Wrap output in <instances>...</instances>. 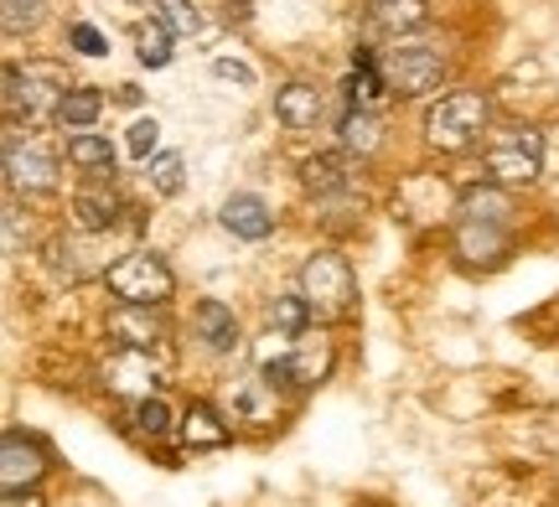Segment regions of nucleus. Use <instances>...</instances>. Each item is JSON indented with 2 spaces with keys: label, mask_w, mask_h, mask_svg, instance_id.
I'll list each match as a JSON object with an SVG mask.
<instances>
[{
  "label": "nucleus",
  "mask_w": 559,
  "mask_h": 507,
  "mask_svg": "<svg viewBox=\"0 0 559 507\" xmlns=\"http://www.w3.org/2000/svg\"><path fill=\"white\" fill-rule=\"evenodd\" d=\"M109 337L120 347H135V352H156L166 342V322L156 316V305H120L109 316Z\"/></svg>",
  "instance_id": "ddd939ff"
},
{
  "label": "nucleus",
  "mask_w": 559,
  "mask_h": 507,
  "mask_svg": "<svg viewBox=\"0 0 559 507\" xmlns=\"http://www.w3.org/2000/svg\"><path fill=\"white\" fill-rule=\"evenodd\" d=\"M379 73L389 83V94L394 99H419V94H430L445 83L451 73V52L436 47V41H394V47H383L379 52Z\"/></svg>",
  "instance_id": "20e7f679"
},
{
  "label": "nucleus",
  "mask_w": 559,
  "mask_h": 507,
  "mask_svg": "<svg viewBox=\"0 0 559 507\" xmlns=\"http://www.w3.org/2000/svg\"><path fill=\"white\" fill-rule=\"evenodd\" d=\"M58 186V156L52 150H41V145H21L16 130H5V192L11 197H41V192H52Z\"/></svg>",
  "instance_id": "0eeeda50"
},
{
  "label": "nucleus",
  "mask_w": 559,
  "mask_h": 507,
  "mask_svg": "<svg viewBox=\"0 0 559 507\" xmlns=\"http://www.w3.org/2000/svg\"><path fill=\"white\" fill-rule=\"evenodd\" d=\"M83 254H88V244H79V239H58V244L47 249V269H52L58 280L79 285V280H88V275H99L104 269V264H88Z\"/></svg>",
  "instance_id": "b1692460"
},
{
  "label": "nucleus",
  "mask_w": 559,
  "mask_h": 507,
  "mask_svg": "<svg viewBox=\"0 0 559 507\" xmlns=\"http://www.w3.org/2000/svg\"><path fill=\"white\" fill-rule=\"evenodd\" d=\"M358 182V156L353 150H317V156H306L300 161V186L311 192V197H342V192H353Z\"/></svg>",
  "instance_id": "9d476101"
},
{
  "label": "nucleus",
  "mask_w": 559,
  "mask_h": 507,
  "mask_svg": "<svg viewBox=\"0 0 559 507\" xmlns=\"http://www.w3.org/2000/svg\"><path fill=\"white\" fill-rule=\"evenodd\" d=\"M47 471V446L26 430H5V446H0V487L5 492H32Z\"/></svg>",
  "instance_id": "1a4fd4ad"
},
{
  "label": "nucleus",
  "mask_w": 559,
  "mask_h": 507,
  "mask_svg": "<svg viewBox=\"0 0 559 507\" xmlns=\"http://www.w3.org/2000/svg\"><path fill=\"white\" fill-rule=\"evenodd\" d=\"M104 384L115 388V394H130V399H151L160 388V367L151 363V352L120 347V352L104 363Z\"/></svg>",
  "instance_id": "9b49d317"
},
{
  "label": "nucleus",
  "mask_w": 559,
  "mask_h": 507,
  "mask_svg": "<svg viewBox=\"0 0 559 507\" xmlns=\"http://www.w3.org/2000/svg\"><path fill=\"white\" fill-rule=\"evenodd\" d=\"M171 41H177V32L166 26V21H140L135 26V58L145 62V68H166L171 62Z\"/></svg>",
  "instance_id": "cd10ccee"
},
{
  "label": "nucleus",
  "mask_w": 559,
  "mask_h": 507,
  "mask_svg": "<svg viewBox=\"0 0 559 507\" xmlns=\"http://www.w3.org/2000/svg\"><path fill=\"white\" fill-rule=\"evenodd\" d=\"M192 326H198L202 347L213 352V358H234L243 347V331H239V316H234V305L223 301H198V311H192Z\"/></svg>",
  "instance_id": "f8f14e48"
},
{
  "label": "nucleus",
  "mask_w": 559,
  "mask_h": 507,
  "mask_svg": "<svg viewBox=\"0 0 559 507\" xmlns=\"http://www.w3.org/2000/svg\"><path fill=\"white\" fill-rule=\"evenodd\" d=\"M275 388L264 384V378H243L239 388H234V399H228V414L234 420H254V425H264L270 414H275V399H270Z\"/></svg>",
  "instance_id": "a878e982"
},
{
  "label": "nucleus",
  "mask_w": 559,
  "mask_h": 507,
  "mask_svg": "<svg viewBox=\"0 0 559 507\" xmlns=\"http://www.w3.org/2000/svg\"><path fill=\"white\" fill-rule=\"evenodd\" d=\"M68 161L88 171V182H115V145L94 135V130H79V135H68Z\"/></svg>",
  "instance_id": "6ab92c4d"
},
{
  "label": "nucleus",
  "mask_w": 559,
  "mask_h": 507,
  "mask_svg": "<svg viewBox=\"0 0 559 507\" xmlns=\"http://www.w3.org/2000/svg\"><path fill=\"white\" fill-rule=\"evenodd\" d=\"M145 166H151L145 177H151V186H156V197H177L181 182H187V161H181L177 150H160V156H151Z\"/></svg>",
  "instance_id": "c85d7f7f"
},
{
  "label": "nucleus",
  "mask_w": 559,
  "mask_h": 507,
  "mask_svg": "<svg viewBox=\"0 0 559 507\" xmlns=\"http://www.w3.org/2000/svg\"><path fill=\"white\" fill-rule=\"evenodd\" d=\"M383 145V124L373 109H362V104H347V114H342V150H353V156H373Z\"/></svg>",
  "instance_id": "412c9836"
},
{
  "label": "nucleus",
  "mask_w": 559,
  "mask_h": 507,
  "mask_svg": "<svg viewBox=\"0 0 559 507\" xmlns=\"http://www.w3.org/2000/svg\"><path fill=\"white\" fill-rule=\"evenodd\" d=\"M368 21L400 41L430 21V5H425V0H373V5H368Z\"/></svg>",
  "instance_id": "aec40b11"
},
{
  "label": "nucleus",
  "mask_w": 559,
  "mask_h": 507,
  "mask_svg": "<svg viewBox=\"0 0 559 507\" xmlns=\"http://www.w3.org/2000/svg\"><path fill=\"white\" fill-rule=\"evenodd\" d=\"M321 228L326 233H347V228L362 224V197H353V192H342V197H321Z\"/></svg>",
  "instance_id": "7c9ffc66"
},
{
  "label": "nucleus",
  "mask_w": 559,
  "mask_h": 507,
  "mask_svg": "<svg viewBox=\"0 0 559 507\" xmlns=\"http://www.w3.org/2000/svg\"><path fill=\"white\" fill-rule=\"evenodd\" d=\"M508 186H472L456 197V218H472V224H508Z\"/></svg>",
  "instance_id": "4be33fe9"
},
{
  "label": "nucleus",
  "mask_w": 559,
  "mask_h": 507,
  "mask_svg": "<svg viewBox=\"0 0 559 507\" xmlns=\"http://www.w3.org/2000/svg\"><path fill=\"white\" fill-rule=\"evenodd\" d=\"M296 290L317 311V322H347L358 311V275H353L347 254H337V249H317L311 259L300 264Z\"/></svg>",
  "instance_id": "7ed1b4c3"
},
{
  "label": "nucleus",
  "mask_w": 559,
  "mask_h": 507,
  "mask_svg": "<svg viewBox=\"0 0 559 507\" xmlns=\"http://www.w3.org/2000/svg\"><path fill=\"white\" fill-rule=\"evenodd\" d=\"M177 430H181V446L187 450H218V446H228V435H234V425H228L213 405H202V399L181 414Z\"/></svg>",
  "instance_id": "f3484780"
},
{
  "label": "nucleus",
  "mask_w": 559,
  "mask_h": 507,
  "mask_svg": "<svg viewBox=\"0 0 559 507\" xmlns=\"http://www.w3.org/2000/svg\"><path fill=\"white\" fill-rule=\"evenodd\" d=\"M451 249L466 269H502L508 254H513V233L508 224H472V218H456V233H451Z\"/></svg>",
  "instance_id": "6e6552de"
},
{
  "label": "nucleus",
  "mask_w": 559,
  "mask_h": 507,
  "mask_svg": "<svg viewBox=\"0 0 559 507\" xmlns=\"http://www.w3.org/2000/svg\"><path fill=\"white\" fill-rule=\"evenodd\" d=\"M104 285L120 305H166L177 295V275L171 264L151 254V249H135V254H120V259L104 269Z\"/></svg>",
  "instance_id": "39448f33"
},
{
  "label": "nucleus",
  "mask_w": 559,
  "mask_h": 507,
  "mask_svg": "<svg viewBox=\"0 0 559 507\" xmlns=\"http://www.w3.org/2000/svg\"><path fill=\"white\" fill-rule=\"evenodd\" d=\"M151 5H156V21H166L177 37H198L202 32V16L192 0H151Z\"/></svg>",
  "instance_id": "2f4dec72"
},
{
  "label": "nucleus",
  "mask_w": 559,
  "mask_h": 507,
  "mask_svg": "<svg viewBox=\"0 0 559 507\" xmlns=\"http://www.w3.org/2000/svg\"><path fill=\"white\" fill-rule=\"evenodd\" d=\"M41 16H47V0H5V5H0V26H5V37H26V32H37Z\"/></svg>",
  "instance_id": "c756f323"
},
{
  "label": "nucleus",
  "mask_w": 559,
  "mask_h": 507,
  "mask_svg": "<svg viewBox=\"0 0 559 507\" xmlns=\"http://www.w3.org/2000/svg\"><path fill=\"white\" fill-rule=\"evenodd\" d=\"M544 171V135L528 124H508L487 145V177L492 186H534Z\"/></svg>",
  "instance_id": "423d86ee"
},
{
  "label": "nucleus",
  "mask_w": 559,
  "mask_h": 507,
  "mask_svg": "<svg viewBox=\"0 0 559 507\" xmlns=\"http://www.w3.org/2000/svg\"><path fill=\"white\" fill-rule=\"evenodd\" d=\"M321 109H326V99H321V88H311V83H285L275 94V114L285 130H317Z\"/></svg>",
  "instance_id": "a211bd4d"
},
{
  "label": "nucleus",
  "mask_w": 559,
  "mask_h": 507,
  "mask_svg": "<svg viewBox=\"0 0 559 507\" xmlns=\"http://www.w3.org/2000/svg\"><path fill=\"white\" fill-rule=\"evenodd\" d=\"M213 79L239 83V88H254V68H249V62H239V58H218V62H213Z\"/></svg>",
  "instance_id": "f704fd0d"
},
{
  "label": "nucleus",
  "mask_w": 559,
  "mask_h": 507,
  "mask_svg": "<svg viewBox=\"0 0 559 507\" xmlns=\"http://www.w3.org/2000/svg\"><path fill=\"white\" fill-rule=\"evenodd\" d=\"M492 124V104L477 88H451L440 94L430 109H425V145L440 150V156H456V150H472V145L487 135Z\"/></svg>",
  "instance_id": "f03ea898"
},
{
  "label": "nucleus",
  "mask_w": 559,
  "mask_h": 507,
  "mask_svg": "<svg viewBox=\"0 0 559 507\" xmlns=\"http://www.w3.org/2000/svg\"><path fill=\"white\" fill-rule=\"evenodd\" d=\"M120 213H124V203L109 182H88L73 192V224L83 233H109V228L120 224Z\"/></svg>",
  "instance_id": "2eb2a0df"
},
{
  "label": "nucleus",
  "mask_w": 559,
  "mask_h": 507,
  "mask_svg": "<svg viewBox=\"0 0 559 507\" xmlns=\"http://www.w3.org/2000/svg\"><path fill=\"white\" fill-rule=\"evenodd\" d=\"M68 47L83 52V58H104L109 52V37H104L94 21H73V32H68Z\"/></svg>",
  "instance_id": "72a5a7b5"
},
{
  "label": "nucleus",
  "mask_w": 559,
  "mask_h": 507,
  "mask_svg": "<svg viewBox=\"0 0 559 507\" xmlns=\"http://www.w3.org/2000/svg\"><path fill=\"white\" fill-rule=\"evenodd\" d=\"M73 83L62 79V68L52 62H26V68H5V130H37V124L58 120L62 99H68Z\"/></svg>",
  "instance_id": "f257e3e1"
},
{
  "label": "nucleus",
  "mask_w": 559,
  "mask_h": 507,
  "mask_svg": "<svg viewBox=\"0 0 559 507\" xmlns=\"http://www.w3.org/2000/svg\"><path fill=\"white\" fill-rule=\"evenodd\" d=\"M223 16H228V21H249V0H223Z\"/></svg>",
  "instance_id": "e433bc0d"
},
{
  "label": "nucleus",
  "mask_w": 559,
  "mask_h": 507,
  "mask_svg": "<svg viewBox=\"0 0 559 507\" xmlns=\"http://www.w3.org/2000/svg\"><path fill=\"white\" fill-rule=\"evenodd\" d=\"M311 322H317V311L306 305V295H275V305H270V326H275V337H306L311 331Z\"/></svg>",
  "instance_id": "393cba45"
},
{
  "label": "nucleus",
  "mask_w": 559,
  "mask_h": 507,
  "mask_svg": "<svg viewBox=\"0 0 559 507\" xmlns=\"http://www.w3.org/2000/svg\"><path fill=\"white\" fill-rule=\"evenodd\" d=\"M362 507H379V503H362Z\"/></svg>",
  "instance_id": "4c0bfd02"
},
{
  "label": "nucleus",
  "mask_w": 559,
  "mask_h": 507,
  "mask_svg": "<svg viewBox=\"0 0 559 507\" xmlns=\"http://www.w3.org/2000/svg\"><path fill=\"white\" fill-rule=\"evenodd\" d=\"M171 405L160 399V394H151V399H130V435L135 440H166L171 435Z\"/></svg>",
  "instance_id": "5701e85b"
},
{
  "label": "nucleus",
  "mask_w": 559,
  "mask_h": 507,
  "mask_svg": "<svg viewBox=\"0 0 559 507\" xmlns=\"http://www.w3.org/2000/svg\"><path fill=\"white\" fill-rule=\"evenodd\" d=\"M99 114H104V94H99V88H94V83H73V88H68V99H62L58 124H68V130H88Z\"/></svg>",
  "instance_id": "bb28decb"
},
{
  "label": "nucleus",
  "mask_w": 559,
  "mask_h": 507,
  "mask_svg": "<svg viewBox=\"0 0 559 507\" xmlns=\"http://www.w3.org/2000/svg\"><path fill=\"white\" fill-rule=\"evenodd\" d=\"M156 145H160V124H156V114H145V120L130 124V135H124V150H130L135 161H151V156H160Z\"/></svg>",
  "instance_id": "473e14b6"
},
{
  "label": "nucleus",
  "mask_w": 559,
  "mask_h": 507,
  "mask_svg": "<svg viewBox=\"0 0 559 507\" xmlns=\"http://www.w3.org/2000/svg\"><path fill=\"white\" fill-rule=\"evenodd\" d=\"M0 507H47V497H41L37 487H32V492H5V503H0Z\"/></svg>",
  "instance_id": "c9c22d12"
},
{
  "label": "nucleus",
  "mask_w": 559,
  "mask_h": 507,
  "mask_svg": "<svg viewBox=\"0 0 559 507\" xmlns=\"http://www.w3.org/2000/svg\"><path fill=\"white\" fill-rule=\"evenodd\" d=\"M332 363H337V352H332V342L326 337H296L290 342V352H285V373H290V388H317L326 373H332Z\"/></svg>",
  "instance_id": "dca6fc26"
},
{
  "label": "nucleus",
  "mask_w": 559,
  "mask_h": 507,
  "mask_svg": "<svg viewBox=\"0 0 559 507\" xmlns=\"http://www.w3.org/2000/svg\"><path fill=\"white\" fill-rule=\"evenodd\" d=\"M218 218H223V228H228L234 239H243V244H260V239L275 233V213H270V203L254 197V192H234V197L223 203Z\"/></svg>",
  "instance_id": "4468645a"
}]
</instances>
